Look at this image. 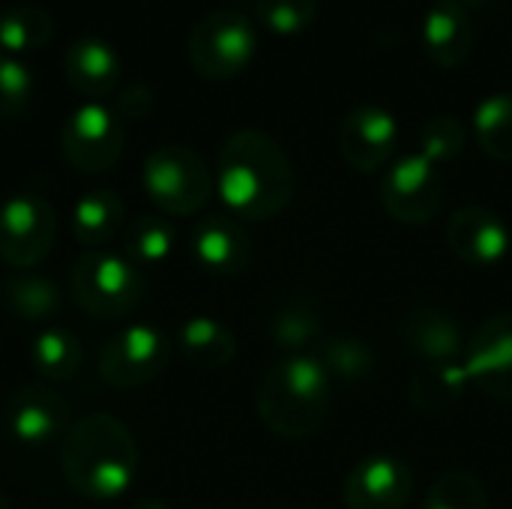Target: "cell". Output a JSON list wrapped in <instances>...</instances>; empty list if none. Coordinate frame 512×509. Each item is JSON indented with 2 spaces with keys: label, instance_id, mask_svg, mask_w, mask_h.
Instances as JSON below:
<instances>
[{
  "label": "cell",
  "instance_id": "cell-1",
  "mask_svg": "<svg viewBox=\"0 0 512 509\" xmlns=\"http://www.w3.org/2000/svg\"><path fill=\"white\" fill-rule=\"evenodd\" d=\"M213 177L225 210L240 222L276 219L297 189L285 147L255 126L237 129L222 141Z\"/></svg>",
  "mask_w": 512,
  "mask_h": 509
},
{
  "label": "cell",
  "instance_id": "cell-2",
  "mask_svg": "<svg viewBox=\"0 0 512 509\" xmlns=\"http://www.w3.org/2000/svg\"><path fill=\"white\" fill-rule=\"evenodd\" d=\"M60 468L75 495L111 504L138 483L141 453L123 420L114 414H87L66 432Z\"/></svg>",
  "mask_w": 512,
  "mask_h": 509
},
{
  "label": "cell",
  "instance_id": "cell-3",
  "mask_svg": "<svg viewBox=\"0 0 512 509\" xmlns=\"http://www.w3.org/2000/svg\"><path fill=\"white\" fill-rule=\"evenodd\" d=\"M255 408L264 429L276 438H312L330 417L333 378L318 363V357L288 354L261 375Z\"/></svg>",
  "mask_w": 512,
  "mask_h": 509
},
{
  "label": "cell",
  "instance_id": "cell-4",
  "mask_svg": "<svg viewBox=\"0 0 512 509\" xmlns=\"http://www.w3.org/2000/svg\"><path fill=\"white\" fill-rule=\"evenodd\" d=\"M69 294L84 315L120 321L144 300V273L123 252L93 249L75 261Z\"/></svg>",
  "mask_w": 512,
  "mask_h": 509
},
{
  "label": "cell",
  "instance_id": "cell-5",
  "mask_svg": "<svg viewBox=\"0 0 512 509\" xmlns=\"http://www.w3.org/2000/svg\"><path fill=\"white\" fill-rule=\"evenodd\" d=\"M141 186L162 216H195L207 207L216 177L198 150L186 144H162L147 153Z\"/></svg>",
  "mask_w": 512,
  "mask_h": 509
},
{
  "label": "cell",
  "instance_id": "cell-6",
  "mask_svg": "<svg viewBox=\"0 0 512 509\" xmlns=\"http://www.w3.org/2000/svg\"><path fill=\"white\" fill-rule=\"evenodd\" d=\"M258 51L255 21L240 9H213L195 21L186 39V57L195 75L207 81H231L249 69Z\"/></svg>",
  "mask_w": 512,
  "mask_h": 509
},
{
  "label": "cell",
  "instance_id": "cell-7",
  "mask_svg": "<svg viewBox=\"0 0 512 509\" xmlns=\"http://www.w3.org/2000/svg\"><path fill=\"white\" fill-rule=\"evenodd\" d=\"M57 240V213L45 192L21 189L0 201V261L12 270L42 264Z\"/></svg>",
  "mask_w": 512,
  "mask_h": 509
},
{
  "label": "cell",
  "instance_id": "cell-8",
  "mask_svg": "<svg viewBox=\"0 0 512 509\" xmlns=\"http://www.w3.org/2000/svg\"><path fill=\"white\" fill-rule=\"evenodd\" d=\"M126 147V123L120 114L99 102L87 99L69 111L60 129L63 159L81 174H105L111 171Z\"/></svg>",
  "mask_w": 512,
  "mask_h": 509
},
{
  "label": "cell",
  "instance_id": "cell-9",
  "mask_svg": "<svg viewBox=\"0 0 512 509\" xmlns=\"http://www.w3.org/2000/svg\"><path fill=\"white\" fill-rule=\"evenodd\" d=\"M171 360L168 336L153 324H129L117 330L99 351V375L117 390L153 384Z\"/></svg>",
  "mask_w": 512,
  "mask_h": 509
},
{
  "label": "cell",
  "instance_id": "cell-10",
  "mask_svg": "<svg viewBox=\"0 0 512 509\" xmlns=\"http://www.w3.org/2000/svg\"><path fill=\"white\" fill-rule=\"evenodd\" d=\"M447 198L438 165L420 153L399 156L381 180V204L399 225H429Z\"/></svg>",
  "mask_w": 512,
  "mask_h": 509
},
{
  "label": "cell",
  "instance_id": "cell-11",
  "mask_svg": "<svg viewBox=\"0 0 512 509\" xmlns=\"http://www.w3.org/2000/svg\"><path fill=\"white\" fill-rule=\"evenodd\" d=\"M3 432L21 447H45L57 438H66L72 429L69 423V402L42 384L18 387L3 402Z\"/></svg>",
  "mask_w": 512,
  "mask_h": 509
},
{
  "label": "cell",
  "instance_id": "cell-12",
  "mask_svg": "<svg viewBox=\"0 0 512 509\" xmlns=\"http://www.w3.org/2000/svg\"><path fill=\"white\" fill-rule=\"evenodd\" d=\"M465 372L483 396L512 405V312L483 321L465 348Z\"/></svg>",
  "mask_w": 512,
  "mask_h": 509
},
{
  "label": "cell",
  "instance_id": "cell-13",
  "mask_svg": "<svg viewBox=\"0 0 512 509\" xmlns=\"http://www.w3.org/2000/svg\"><path fill=\"white\" fill-rule=\"evenodd\" d=\"M339 156L360 174L384 168L399 144V120L384 105L351 108L336 129Z\"/></svg>",
  "mask_w": 512,
  "mask_h": 509
},
{
  "label": "cell",
  "instance_id": "cell-14",
  "mask_svg": "<svg viewBox=\"0 0 512 509\" xmlns=\"http://www.w3.org/2000/svg\"><path fill=\"white\" fill-rule=\"evenodd\" d=\"M414 498V471L399 456L375 453L360 459L342 486L348 509H405Z\"/></svg>",
  "mask_w": 512,
  "mask_h": 509
},
{
  "label": "cell",
  "instance_id": "cell-15",
  "mask_svg": "<svg viewBox=\"0 0 512 509\" xmlns=\"http://www.w3.org/2000/svg\"><path fill=\"white\" fill-rule=\"evenodd\" d=\"M447 246L462 264L489 270L507 261L512 249V231L501 213L483 204H471L450 216Z\"/></svg>",
  "mask_w": 512,
  "mask_h": 509
},
{
  "label": "cell",
  "instance_id": "cell-16",
  "mask_svg": "<svg viewBox=\"0 0 512 509\" xmlns=\"http://www.w3.org/2000/svg\"><path fill=\"white\" fill-rule=\"evenodd\" d=\"M189 249L195 264L219 279L243 276L252 264V237L231 213H210L195 222Z\"/></svg>",
  "mask_w": 512,
  "mask_h": 509
},
{
  "label": "cell",
  "instance_id": "cell-17",
  "mask_svg": "<svg viewBox=\"0 0 512 509\" xmlns=\"http://www.w3.org/2000/svg\"><path fill=\"white\" fill-rule=\"evenodd\" d=\"M399 336L408 354L423 360V366H450L465 360L468 339L459 321L435 303H417L408 309Z\"/></svg>",
  "mask_w": 512,
  "mask_h": 509
},
{
  "label": "cell",
  "instance_id": "cell-18",
  "mask_svg": "<svg viewBox=\"0 0 512 509\" xmlns=\"http://www.w3.org/2000/svg\"><path fill=\"white\" fill-rule=\"evenodd\" d=\"M63 75L75 93L87 99H99L117 90L123 78V60L108 39L78 36L63 51Z\"/></svg>",
  "mask_w": 512,
  "mask_h": 509
},
{
  "label": "cell",
  "instance_id": "cell-19",
  "mask_svg": "<svg viewBox=\"0 0 512 509\" xmlns=\"http://www.w3.org/2000/svg\"><path fill=\"white\" fill-rule=\"evenodd\" d=\"M423 48L426 57L441 66V69H456L462 66L471 51H474V24L468 9L450 3V0H435L420 24Z\"/></svg>",
  "mask_w": 512,
  "mask_h": 509
},
{
  "label": "cell",
  "instance_id": "cell-20",
  "mask_svg": "<svg viewBox=\"0 0 512 509\" xmlns=\"http://www.w3.org/2000/svg\"><path fill=\"white\" fill-rule=\"evenodd\" d=\"M270 342L285 354H306L324 339L321 306L312 294L294 291L282 297L270 312Z\"/></svg>",
  "mask_w": 512,
  "mask_h": 509
},
{
  "label": "cell",
  "instance_id": "cell-21",
  "mask_svg": "<svg viewBox=\"0 0 512 509\" xmlns=\"http://www.w3.org/2000/svg\"><path fill=\"white\" fill-rule=\"evenodd\" d=\"M123 198L111 189H93L84 192L75 204H72V237L75 243H81L84 249H105L123 228Z\"/></svg>",
  "mask_w": 512,
  "mask_h": 509
},
{
  "label": "cell",
  "instance_id": "cell-22",
  "mask_svg": "<svg viewBox=\"0 0 512 509\" xmlns=\"http://www.w3.org/2000/svg\"><path fill=\"white\" fill-rule=\"evenodd\" d=\"M180 354L198 369H225L237 357V336L210 315L186 318L177 330Z\"/></svg>",
  "mask_w": 512,
  "mask_h": 509
},
{
  "label": "cell",
  "instance_id": "cell-23",
  "mask_svg": "<svg viewBox=\"0 0 512 509\" xmlns=\"http://www.w3.org/2000/svg\"><path fill=\"white\" fill-rule=\"evenodd\" d=\"M3 303L15 318L30 321V324H45L60 315L63 291L57 288L54 279L21 270L3 282Z\"/></svg>",
  "mask_w": 512,
  "mask_h": 509
},
{
  "label": "cell",
  "instance_id": "cell-24",
  "mask_svg": "<svg viewBox=\"0 0 512 509\" xmlns=\"http://www.w3.org/2000/svg\"><path fill=\"white\" fill-rule=\"evenodd\" d=\"M471 387L465 363L450 366H420L408 387V402L423 414H447L459 405L465 390Z\"/></svg>",
  "mask_w": 512,
  "mask_h": 509
},
{
  "label": "cell",
  "instance_id": "cell-25",
  "mask_svg": "<svg viewBox=\"0 0 512 509\" xmlns=\"http://www.w3.org/2000/svg\"><path fill=\"white\" fill-rule=\"evenodd\" d=\"M30 366L39 378L51 384L69 381L81 369V342L72 330L63 327H42L27 348Z\"/></svg>",
  "mask_w": 512,
  "mask_h": 509
},
{
  "label": "cell",
  "instance_id": "cell-26",
  "mask_svg": "<svg viewBox=\"0 0 512 509\" xmlns=\"http://www.w3.org/2000/svg\"><path fill=\"white\" fill-rule=\"evenodd\" d=\"M312 357H318V363L327 369L333 381L345 384H363L378 369L375 348L360 336H324L312 348Z\"/></svg>",
  "mask_w": 512,
  "mask_h": 509
},
{
  "label": "cell",
  "instance_id": "cell-27",
  "mask_svg": "<svg viewBox=\"0 0 512 509\" xmlns=\"http://www.w3.org/2000/svg\"><path fill=\"white\" fill-rule=\"evenodd\" d=\"M54 39V15L36 3H18L0 12V51L21 57Z\"/></svg>",
  "mask_w": 512,
  "mask_h": 509
},
{
  "label": "cell",
  "instance_id": "cell-28",
  "mask_svg": "<svg viewBox=\"0 0 512 509\" xmlns=\"http://www.w3.org/2000/svg\"><path fill=\"white\" fill-rule=\"evenodd\" d=\"M177 246V231L165 216H141L123 231V255L135 267H159L171 258Z\"/></svg>",
  "mask_w": 512,
  "mask_h": 509
},
{
  "label": "cell",
  "instance_id": "cell-29",
  "mask_svg": "<svg viewBox=\"0 0 512 509\" xmlns=\"http://www.w3.org/2000/svg\"><path fill=\"white\" fill-rule=\"evenodd\" d=\"M474 138L495 162H512V93H492L474 111Z\"/></svg>",
  "mask_w": 512,
  "mask_h": 509
},
{
  "label": "cell",
  "instance_id": "cell-30",
  "mask_svg": "<svg viewBox=\"0 0 512 509\" xmlns=\"http://www.w3.org/2000/svg\"><path fill=\"white\" fill-rule=\"evenodd\" d=\"M423 509H489V492L471 471H447L426 492Z\"/></svg>",
  "mask_w": 512,
  "mask_h": 509
},
{
  "label": "cell",
  "instance_id": "cell-31",
  "mask_svg": "<svg viewBox=\"0 0 512 509\" xmlns=\"http://www.w3.org/2000/svg\"><path fill=\"white\" fill-rule=\"evenodd\" d=\"M420 156L429 159L432 165H447L453 159L462 156L465 144H468V132L465 123L453 114H435L432 120H426V126L420 129Z\"/></svg>",
  "mask_w": 512,
  "mask_h": 509
},
{
  "label": "cell",
  "instance_id": "cell-32",
  "mask_svg": "<svg viewBox=\"0 0 512 509\" xmlns=\"http://www.w3.org/2000/svg\"><path fill=\"white\" fill-rule=\"evenodd\" d=\"M255 18L276 36H297L318 18V0H258Z\"/></svg>",
  "mask_w": 512,
  "mask_h": 509
},
{
  "label": "cell",
  "instance_id": "cell-33",
  "mask_svg": "<svg viewBox=\"0 0 512 509\" xmlns=\"http://www.w3.org/2000/svg\"><path fill=\"white\" fill-rule=\"evenodd\" d=\"M33 72L21 57L0 51V117L15 120L21 117L33 102Z\"/></svg>",
  "mask_w": 512,
  "mask_h": 509
},
{
  "label": "cell",
  "instance_id": "cell-34",
  "mask_svg": "<svg viewBox=\"0 0 512 509\" xmlns=\"http://www.w3.org/2000/svg\"><path fill=\"white\" fill-rule=\"evenodd\" d=\"M111 108L120 114L123 123L141 120V117H147V114L153 111V90H150L147 84H129V87H123V90L117 93V99H114Z\"/></svg>",
  "mask_w": 512,
  "mask_h": 509
},
{
  "label": "cell",
  "instance_id": "cell-35",
  "mask_svg": "<svg viewBox=\"0 0 512 509\" xmlns=\"http://www.w3.org/2000/svg\"><path fill=\"white\" fill-rule=\"evenodd\" d=\"M129 509H171L165 501H156V498H144V501H138V504H132Z\"/></svg>",
  "mask_w": 512,
  "mask_h": 509
},
{
  "label": "cell",
  "instance_id": "cell-36",
  "mask_svg": "<svg viewBox=\"0 0 512 509\" xmlns=\"http://www.w3.org/2000/svg\"><path fill=\"white\" fill-rule=\"evenodd\" d=\"M450 3H456V6H462V9H468V6H489L492 0H450Z\"/></svg>",
  "mask_w": 512,
  "mask_h": 509
},
{
  "label": "cell",
  "instance_id": "cell-37",
  "mask_svg": "<svg viewBox=\"0 0 512 509\" xmlns=\"http://www.w3.org/2000/svg\"><path fill=\"white\" fill-rule=\"evenodd\" d=\"M0 509H12V504L6 501V495H3V492H0Z\"/></svg>",
  "mask_w": 512,
  "mask_h": 509
}]
</instances>
